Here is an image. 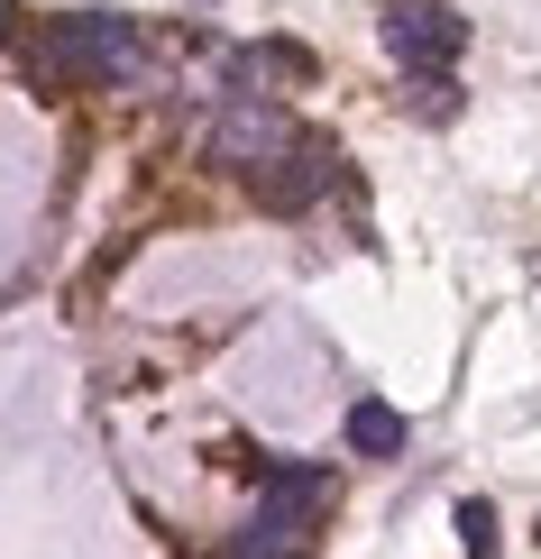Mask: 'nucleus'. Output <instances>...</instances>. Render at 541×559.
<instances>
[{
	"label": "nucleus",
	"instance_id": "nucleus-3",
	"mask_svg": "<svg viewBox=\"0 0 541 559\" xmlns=\"http://www.w3.org/2000/svg\"><path fill=\"white\" fill-rule=\"evenodd\" d=\"M294 138H303V129L285 120V102H275V92H257V102H221V120H211V166L267 175Z\"/></svg>",
	"mask_w": 541,
	"mask_h": 559
},
{
	"label": "nucleus",
	"instance_id": "nucleus-5",
	"mask_svg": "<svg viewBox=\"0 0 541 559\" xmlns=\"http://www.w3.org/2000/svg\"><path fill=\"white\" fill-rule=\"evenodd\" d=\"M340 440H349V459H404L413 423L386 404V394H358V404H349V423H340Z\"/></svg>",
	"mask_w": 541,
	"mask_h": 559
},
{
	"label": "nucleus",
	"instance_id": "nucleus-1",
	"mask_svg": "<svg viewBox=\"0 0 541 559\" xmlns=\"http://www.w3.org/2000/svg\"><path fill=\"white\" fill-rule=\"evenodd\" d=\"M129 64H138V28L120 10H74V19H56V28L28 46L37 83H120Z\"/></svg>",
	"mask_w": 541,
	"mask_h": 559
},
{
	"label": "nucleus",
	"instance_id": "nucleus-2",
	"mask_svg": "<svg viewBox=\"0 0 541 559\" xmlns=\"http://www.w3.org/2000/svg\"><path fill=\"white\" fill-rule=\"evenodd\" d=\"M459 46H468V19L450 0H386V56L404 74H450Z\"/></svg>",
	"mask_w": 541,
	"mask_h": 559
},
{
	"label": "nucleus",
	"instance_id": "nucleus-6",
	"mask_svg": "<svg viewBox=\"0 0 541 559\" xmlns=\"http://www.w3.org/2000/svg\"><path fill=\"white\" fill-rule=\"evenodd\" d=\"M459 542H468V559H496L505 523H496V504H486V496H468V504H459Z\"/></svg>",
	"mask_w": 541,
	"mask_h": 559
},
{
	"label": "nucleus",
	"instance_id": "nucleus-7",
	"mask_svg": "<svg viewBox=\"0 0 541 559\" xmlns=\"http://www.w3.org/2000/svg\"><path fill=\"white\" fill-rule=\"evenodd\" d=\"M459 110V83L450 74H413V120H450Z\"/></svg>",
	"mask_w": 541,
	"mask_h": 559
},
{
	"label": "nucleus",
	"instance_id": "nucleus-4",
	"mask_svg": "<svg viewBox=\"0 0 541 559\" xmlns=\"http://www.w3.org/2000/svg\"><path fill=\"white\" fill-rule=\"evenodd\" d=\"M331 175H340V156L321 147L313 129H303L294 147L275 156L267 175H248V183H257V202H267V212H303V202H321V193H331Z\"/></svg>",
	"mask_w": 541,
	"mask_h": 559
}]
</instances>
